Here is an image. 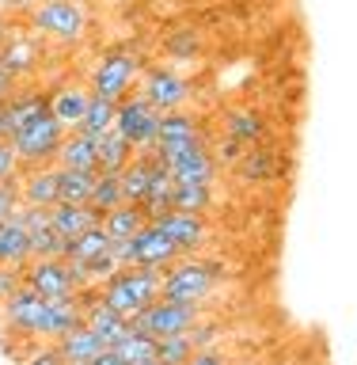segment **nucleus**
<instances>
[{"instance_id":"de8ad7c7","label":"nucleus","mask_w":357,"mask_h":365,"mask_svg":"<svg viewBox=\"0 0 357 365\" xmlns=\"http://www.w3.org/2000/svg\"><path fill=\"white\" fill-rule=\"evenodd\" d=\"M4 8H11V0H0V11H4Z\"/></svg>"},{"instance_id":"c756f323","label":"nucleus","mask_w":357,"mask_h":365,"mask_svg":"<svg viewBox=\"0 0 357 365\" xmlns=\"http://www.w3.org/2000/svg\"><path fill=\"white\" fill-rule=\"evenodd\" d=\"M99 171H76V168H57V202H88L95 187Z\"/></svg>"},{"instance_id":"8fccbe9b","label":"nucleus","mask_w":357,"mask_h":365,"mask_svg":"<svg viewBox=\"0 0 357 365\" xmlns=\"http://www.w3.org/2000/svg\"><path fill=\"white\" fill-rule=\"evenodd\" d=\"M145 365H160V361H145Z\"/></svg>"},{"instance_id":"423d86ee","label":"nucleus","mask_w":357,"mask_h":365,"mask_svg":"<svg viewBox=\"0 0 357 365\" xmlns=\"http://www.w3.org/2000/svg\"><path fill=\"white\" fill-rule=\"evenodd\" d=\"M179 255L182 251L171 244V240L160 232V225H152V221H148L137 236L110 244V259L118 262V267H171Z\"/></svg>"},{"instance_id":"2eb2a0df","label":"nucleus","mask_w":357,"mask_h":365,"mask_svg":"<svg viewBox=\"0 0 357 365\" xmlns=\"http://www.w3.org/2000/svg\"><path fill=\"white\" fill-rule=\"evenodd\" d=\"M16 194H19V205H42V210H50L57 202V164L19 168Z\"/></svg>"},{"instance_id":"a878e982","label":"nucleus","mask_w":357,"mask_h":365,"mask_svg":"<svg viewBox=\"0 0 357 365\" xmlns=\"http://www.w3.org/2000/svg\"><path fill=\"white\" fill-rule=\"evenodd\" d=\"M103 232H107L114 244L118 240H130V236H137L141 228L148 225L145 221V213H141V205H130V202H122V205H114L110 213H103Z\"/></svg>"},{"instance_id":"a19ab883","label":"nucleus","mask_w":357,"mask_h":365,"mask_svg":"<svg viewBox=\"0 0 357 365\" xmlns=\"http://www.w3.org/2000/svg\"><path fill=\"white\" fill-rule=\"evenodd\" d=\"M19 210V194H16V179L0 182V221H8L11 213Z\"/></svg>"},{"instance_id":"aec40b11","label":"nucleus","mask_w":357,"mask_h":365,"mask_svg":"<svg viewBox=\"0 0 357 365\" xmlns=\"http://www.w3.org/2000/svg\"><path fill=\"white\" fill-rule=\"evenodd\" d=\"M99 221H103V213L91 210L88 202H53V205H50V225H53L65 240L80 236L84 228L99 225Z\"/></svg>"},{"instance_id":"393cba45","label":"nucleus","mask_w":357,"mask_h":365,"mask_svg":"<svg viewBox=\"0 0 357 365\" xmlns=\"http://www.w3.org/2000/svg\"><path fill=\"white\" fill-rule=\"evenodd\" d=\"M137 148L130 145V137H122L118 130H110L107 133H99V145H95V156H99V171H110V175H118V171L133 160Z\"/></svg>"},{"instance_id":"4c0bfd02","label":"nucleus","mask_w":357,"mask_h":365,"mask_svg":"<svg viewBox=\"0 0 357 365\" xmlns=\"http://www.w3.org/2000/svg\"><path fill=\"white\" fill-rule=\"evenodd\" d=\"M19 175V156L16 148H11V141H0V182H11Z\"/></svg>"},{"instance_id":"49530a36","label":"nucleus","mask_w":357,"mask_h":365,"mask_svg":"<svg viewBox=\"0 0 357 365\" xmlns=\"http://www.w3.org/2000/svg\"><path fill=\"white\" fill-rule=\"evenodd\" d=\"M31 4H38V0H11V8H31Z\"/></svg>"},{"instance_id":"f8f14e48","label":"nucleus","mask_w":357,"mask_h":365,"mask_svg":"<svg viewBox=\"0 0 357 365\" xmlns=\"http://www.w3.org/2000/svg\"><path fill=\"white\" fill-rule=\"evenodd\" d=\"M23 285L34 289L38 297H46V301H65V297L80 293V285L65 259H31L23 267Z\"/></svg>"},{"instance_id":"6e6552de","label":"nucleus","mask_w":357,"mask_h":365,"mask_svg":"<svg viewBox=\"0 0 357 365\" xmlns=\"http://www.w3.org/2000/svg\"><path fill=\"white\" fill-rule=\"evenodd\" d=\"M198 319H202L198 304H175V301L156 297V301L145 304L130 324H133V331H141L148 339H167V335H187Z\"/></svg>"},{"instance_id":"f03ea898","label":"nucleus","mask_w":357,"mask_h":365,"mask_svg":"<svg viewBox=\"0 0 357 365\" xmlns=\"http://www.w3.org/2000/svg\"><path fill=\"white\" fill-rule=\"evenodd\" d=\"M31 31L57 46H76L88 34V8L84 0H38L27 8Z\"/></svg>"},{"instance_id":"0eeeda50","label":"nucleus","mask_w":357,"mask_h":365,"mask_svg":"<svg viewBox=\"0 0 357 365\" xmlns=\"http://www.w3.org/2000/svg\"><path fill=\"white\" fill-rule=\"evenodd\" d=\"M152 156L171 171L175 182H217V160L205 141L190 145H152Z\"/></svg>"},{"instance_id":"09e8293b","label":"nucleus","mask_w":357,"mask_h":365,"mask_svg":"<svg viewBox=\"0 0 357 365\" xmlns=\"http://www.w3.org/2000/svg\"><path fill=\"white\" fill-rule=\"evenodd\" d=\"M65 365H88V361H65Z\"/></svg>"},{"instance_id":"bb28decb","label":"nucleus","mask_w":357,"mask_h":365,"mask_svg":"<svg viewBox=\"0 0 357 365\" xmlns=\"http://www.w3.org/2000/svg\"><path fill=\"white\" fill-rule=\"evenodd\" d=\"M110 244L114 240L103 232V225H91L84 228L80 236L68 240V247H65V259H73V262H88V259H103V255H110Z\"/></svg>"},{"instance_id":"f257e3e1","label":"nucleus","mask_w":357,"mask_h":365,"mask_svg":"<svg viewBox=\"0 0 357 365\" xmlns=\"http://www.w3.org/2000/svg\"><path fill=\"white\" fill-rule=\"evenodd\" d=\"M164 285V267H118L110 278H103L99 301L118 316L133 319L145 304H152Z\"/></svg>"},{"instance_id":"b1692460","label":"nucleus","mask_w":357,"mask_h":365,"mask_svg":"<svg viewBox=\"0 0 357 365\" xmlns=\"http://www.w3.org/2000/svg\"><path fill=\"white\" fill-rule=\"evenodd\" d=\"M53 346L61 350V358H65V361H91L103 346H107V342H103L99 331H91L88 324H80V327L68 331V335L57 339Z\"/></svg>"},{"instance_id":"58836bf2","label":"nucleus","mask_w":357,"mask_h":365,"mask_svg":"<svg viewBox=\"0 0 357 365\" xmlns=\"http://www.w3.org/2000/svg\"><path fill=\"white\" fill-rule=\"evenodd\" d=\"M23 365H65V358H61V350H57L53 342H46V346L34 342V354H31V358H23Z\"/></svg>"},{"instance_id":"4be33fe9","label":"nucleus","mask_w":357,"mask_h":365,"mask_svg":"<svg viewBox=\"0 0 357 365\" xmlns=\"http://www.w3.org/2000/svg\"><path fill=\"white\" fill-rule=\"evenodd\" d=\"M27 262H31V232L11 213L8 221H0V267L23 270Z\"/></svg>"},{"instance_id":"72a5a7b5","label":"nucleus","mask_w":357,"mask_h":365,"mask_svg":"<svg viewBox=\"0 0 357 365\" xmlns=\"http://www.w3.org/2000/svg\"><path fill=\"white\" fill-rule=\"evenodd\" d=\"M114 107H118V103H110V99H99V96H91L88 110H84V122H80L76 130H84V133H91V137L107 133L110 125H114Z\"/></svg>"},{"instance_id":"3c124183","label":"nucleus","mask_w":357,"mask_h":365,"mask_svg":"<svg viewBox=\"0 0 357 365\" xmlns=\"http://www.w3.org/2000/svg\"><path fill=\"white\" fill-rule=\"evenodd\" d=\"M0 103H4V99H0Z\"/></svg>"},{"instance_id":"e433bc0d","label":"nucleus","mask_w":357,"mask_h":365,"mask_svg":"<svg viewBox=\"0 0 357 365\" xmlns=\"http://www.w3.org/2000/svg\"><path fill=\"white\" fill-rule=\"evenodd\" d=\"M244 148H247L244 141H236V137H224V145H217V156H213L217 168H232L236 160L244 156Z\"/></svg>"},{"instance_id":"c9c22d12","label":"nucleus","mask_w":357,"mask_h":365,"mask_svg":"<svg viewBox=\"0 0 357 365\" xmlns=\"http://www.w3.org/2000/svg\"><path fill=\"white\" fill-rule=\"evenodd\" d=\"M202 42H198V31H175L167 42V53H198Z\"/></svg>"},{"instance_id":"ddd939ff","label":"nucleus","mask_w":357,"mask_h":365,"mask_svg":"<svg viewBox=\"0 0 357 365\" xmlns=\"http://www.w3.org/2000/svg\"><path fill=\"white\" fill-rule=\"evenodd\" d=\"M152 225H160V232H164L171 244H175L182 255H190V251H198L209 244V225H205L202 213H179V210H167L160 213Z\"/></svg>"},{"instance_id":"dca6fc26","label":"nucleus","mask_w":357,"mask_h":365,"mask_svg":"<svg viewBox=\"0 0 357 365\" xmlns=\"http://www.w3.org/2000/svg\"><path fill=\"white\" fill-rule=\"evenodd\" d=\"M156 168H160V160L152 156V148H137L133 160L118 171V182H122V198L130 202V205H141L145 198V190H148V182H152L156 175Z\"/></svg>"},{"instance_id":"a18cd8bd","label":"nucleus","mask_w":357,"mask_h":365,"mask_svg":"<svg viewBox=\"0 0 357 365\" xmlns=\"http://www.w3.org/2000/svg\"><path fill=\"white\" fill-rule=\"evenodd\" d=\"M8 34H11V19L4 16V11H0V42H4V38H8Z\"/></svg>"},{"instance_id":"5701e85b","label":"nucleus","mask_w":357,"mask_h":365,"mask_svg":"<svg viewBox=\"0 0 357 365\" xmlns=\"http://www.w3.org/2000/svg\"><path fill=\"white\" fill-rule=\"evenodd\" d=\"M267 133H270V125L259 110H251V107L224 110V137H236V141H244V145H262Z\"/></svg>"},{"instance_id":"a211bd4d","label":"nucleus","mask_w":357,"mask_h":365,"mask_svg":"<svg viewBox=\"0 0 357 365\" xmlns=\"http://www.w3.org/2000/svg\"><path fill=\"white\" fill-rule=\"evenodd\" d=\"M99 137H91L84 130H65V141L57 148V168H76V171H99V156H95Z\"/></svg>"},{"instance_id":"20e7f679","label":"nucleus","mask_w":357,"mask_h":365,"mask_svg":"<svg viewBox=\"0 0 357 365\" xmlns=\"http://www.w3.org/2000/svg\"><path fill=\"white\" fill-rule=\"evenodd\" d=\"M217 285V267L202 259H175L171 267H164V285H160V297L175 304H202L205 297L213 293Z\"/></svg>"},{"instance_id":"c03bdc74","label":"nucleus","mask_w":357,"mask_h":365,"mask_svg":"<svg viewBox=\"0 0 357 365\" xmlns=\"http://www.w3.org/2000/svg\"><path fill=\"white\" fill-rule=\"evenodd\" d=\"M88 365H125L122 358H118V350H114V346H103L99 354H95V358H91Z\"/></svg>"},{"instance_id":"7c9ffc66","label":"nucleus","mask_w":357,"mask_h":365,"mask_svg":"<svg viewBox=\"0 0 357 365\" xmlns=\"http://www.w3.org/2000/svg\"><path fill=\"white\" fill-rule=\"evenodd\" d=\"M114 350H118V358L125 365H145V361H156V339L141 335V331H130L125 339L114 342Z\"/></svg>"},{"instance_id":"9b49d317","label":"nucleus","mask_w":357,"mask_h":365,"mask_svg":"<svg viewBox=\"0 0 357 365\" xmlns=\"http://www.w3.org/2000/svg\"><path fill=\"white\" fill-rule=\"evenodd\" d=\"M141 96L152 103V107L164 114V110H182L187 103L194 99V84L187 76H179L175 68H160V65H152V68H145V76H141Z\"/></svg>"},{"instance_id":"473e14b6","label":"nucleus","mask_w":357,"mask_h":365,"mask_svg":"<svg viewBox=\"0 0 357 365\" xmlns=\"http://www.w3.org/2000/svg\"><path fill=\"white\" fill-rule=\"evenodd\" d=\"M65 247H68V240L53 225L31 232V259H65Z\"/></svg>"},{"instance_id":"f3484780","label":"nucleus","mask_w":357,"mask_h":365,"mask_svg":"<svg viewBox=\"0 0 357 365\" xmlns=\"http://www.w3.org/2000/svg\"><path fill=\"white\" fill-rule=\"evenodd\" d=\"M88 103H91V88H84V84H61L57 91H50L46 107H50V114L65 125V130H76V125L84 122Z\"/></svg>"},{"instance_id":"ea45409f","label":"nucleus","mask_w":357,"mask_h":365,"mask_svg":"<svg viewBox=\"0 0 357 365\" xmlns=\"http://www.w3.org/2000/svg\"><path fill=\"white\" fill-rule=\"evenodd\" d=\"M187 335H190V342H194V350H209V342L221 335V327H217V324H194Z\"/></svg>"},{"instance_id":"6ab92c4d","label":"nucleus","mask_w":357,"mask_h":365,"mask_svg":"<svg viewBox=\"0 0 357 365\" xmlns=\"http://www.w3.org/2000/svg\"><path fill=\"white\" fill-rule=\"evenodd\" d=\"M228 171H232L239 182H270V179L281 171V160H278V153H274V148L247 145L244 156H239Z\"/></svg>"},{"instance_id":"9d476101","label":"nucleus","mask_w":357,"mask_h":365,"mask_svg":"<svg viewBox=\"0 0 357 365\" xmlns=\"http://www.w3.org/2000/svg\"><path fill=\"white\" fill-rule=\"evenodd\" d=\"M46 312H50V301L38 297L34 289H27V285H19L8 301H0V316H4V324L11 331H19V335L34 339V342L46 335Z\"/></svg>"},{"instance_id":"39448f33","label":"nucleus","mask_w":357,"mask_h":365,"mask_svg":"<svg viewBox=\"0 0 357 365\" xmlns=\"http://www.w3.org/2000/svg\"><path fill=\"white\" fill-rule=\"evenodd\" d=\"M145 73V61H141V53L137 50H110V53H103V61L95 65V73H91V96H99V99H110V103H118L130 96V88L141 80Z\"/></svg>"},{"instance_id":"cd10ccee","label":"nucleus","mask_w":357,"mask_h":365,"mask_svg":"<svg viewBox=\"0 0 357 365\" xmlns=\"http://www.w3.org/2000/svg\"><path fill=\"white\" fill-rule=\"evenodd\" d=\"M217 202V190L213 182H175V190H171V210L179 213H202Z\"/></svg>"},{"instance_id":"37998d69","label":"nucleus","mask_w":357,"mask_h":365,"mask_svg":"<svg viewBox=\"0 0 357 365\" xmlns=\"http://www.w3.org/2000/svg\"><path fill=\"white\" fill-rule=\"evenodd\" d=\"M187 365H228V358H224L221 350H213V346H209V350H194Z\"/></svg>"},{"instance_id":"c85d7f7f","label":"nucleus","mask_w":357,"mask_h":365,"mask_svg":"<svg viewBox=\"0 0 357 365\" xmlns=\"http://www.w3.org/2000/svg\"><path fill=\"white\" fill-rule=\"evenodd\" d=\"M171 190H175V179H171V171L160 164L156 175H152V182H148V190H145V198H141L145 221H156L160 213L171 210Z\"/></svg>"},{"instance_id":"412c9836","label":"nucleus","mask_w":357,"mask_h":365,"mask_svg":"<svg viewBox=\"0 0 357 365\" xmlns=\"http://www.w3.org/2000/svg\"><path fill=\"white\" fill-rule=\"evenodd\" d=\"M190 141H205L202 122L187 110H164L160 114V130L152 145H190Z\"/></svg>"},{"instance_id":"2f4dec72","label":"nucleus","mask_w":357,"mask_h":365,"mask_svg":"<svg viewBox=\"0 0 357 365\" xmlns=\"http://www.w3.org/2000/svg\"><path fill=\"white\" fill-rule=\"evenodd\" d=\"M125 198H122V182H118V175H110V171H99L95 175V187H91V198H88V205L91 210H99V213H110L114 205H122Z\"/></svg>"},{"instance_id":"4468645a","label":"nucleus","mask_w":357,"mask_h":365,"mask_svg":"<svg viewBox=\"0 0 357 365\" xmlns=\"http://www.w3.org/2000/svg\"><path fill=\"white\" fill-rule=\"evenodd\" d=\"M46 99H50V91H42V88H16L11 91V96L0 103V141H8L27 118L42 114Z\"/></svg>"},{"instance_id":"1a4fd4ad","label":"nucleus","mask_w":357,"mask_h":365,"mask_svg":"<svg viewBox=\"0 0 357 365\" xmlns=\"http://www.w3.org/2000/svg\"><path fill=\"white\" fill-rule=\"evenodd\" d=\"M114 130L122 137H130L133 148H152L156 130H160V110L141 96V91H137V96H125V99H118V107H114Z\"/></svg>"},{"instance_id":"79ce46f5","label":"nucleus","mask_w":357,"mask_h":365,"mask_svg":"<svg viewBox=\"0 0 357 365\" xmlns=\"http://www.w3.org/2000/svg\"><path fill=\"white\" fill-rule=\"evenodd\" d=\"M23 285V270H16V267H0V301H8L11 293H16Z\"/></svg>"},{"instance_id":"7ed1b4c3","label":"nucleus","mask_w":357,"mask_h":365,"mask_svg":"<svg viewBox=\"0 0 357 365\" xmlns=\"http://www.w3.org/2000/svg\"><path fill=\"white\" fill-rule=\"evenodd\" d=\"M8 141L19 156V168H42V164H53L57 160V148L65 141V125L50 114V107H46L42 114H34V118L23 122Z\"/></svg>"},{"instance_id":"f704fd0d","label":"nucleus","mask_w":357,"mask_h":365,"mask_svg":"<svg viewBox=\"0 0 357 365\" xmlns=\"http://www.w3.org/2000/svg\"><path fill=\"white\" fill-rule=\"evenodd\" d=\"M194 354V342L190 335H167V339H156V361L160 365H187Z\"/></svg>"}]
</instances>
